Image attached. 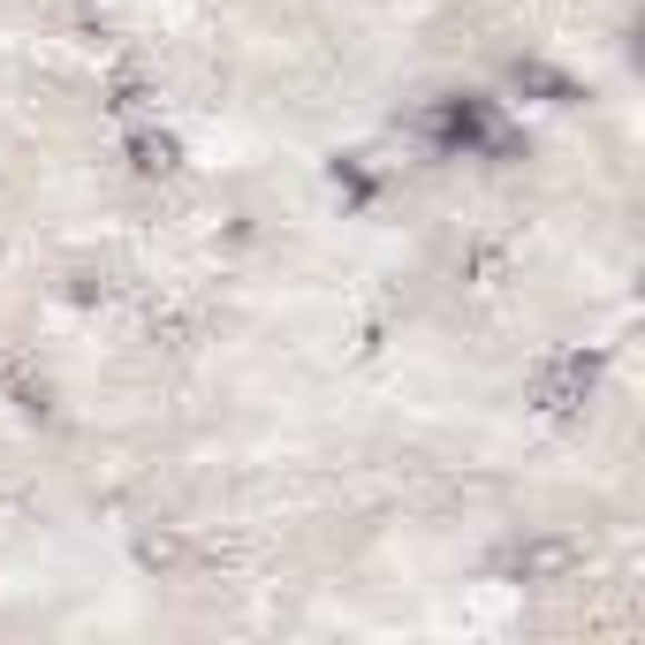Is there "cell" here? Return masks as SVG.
<instances>
[{
  "label": "cell",
  "instance_id": "cell-1",
  "mask_svg": "<svg viewBox=\"0 0 645 645\" xmlns=\"http://www.w3.org/2000/svg\"><path fill=\"white\" fill-rule=\"evenodd\" d=\"M433 137L440 145H486V99H448V107H433Z\"/></svg>",
  "mask_w": 645,
  "mask_h": 645
},
{
  "label": "cell",
  "instance_id": "cell-2",
  "mask_svg": "<svg viewBox=\"0 0 645 645\" xmlns=\"http://www.w3.org/2000/svg\"><path fill=\"white\" fill-rule=\"evenodd\" d=\"M129 160H137V175H168L175 168V137H137Z\"/></svg>",
  "mask_w": 645,
  "mask_h": 645
}]
</instances>
